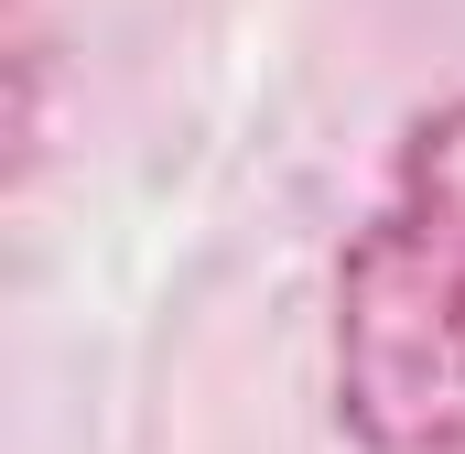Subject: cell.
<instances>
[{
  "mask_svg": "<svg viewBox=\"0 0 465 454\" xmlns=\"http://www.w3.org/2000/svg\"><path fill=\"white\" fill-rule=\"evenodd\" d=\"M325 368L357 454H465V98L390 152L336 260Z\"/></svg>",
  "mask_w": 465,
  "mask_h": 454,
  "instance_id": "obj_1",
  "label": "cell"
}]
</instances>
